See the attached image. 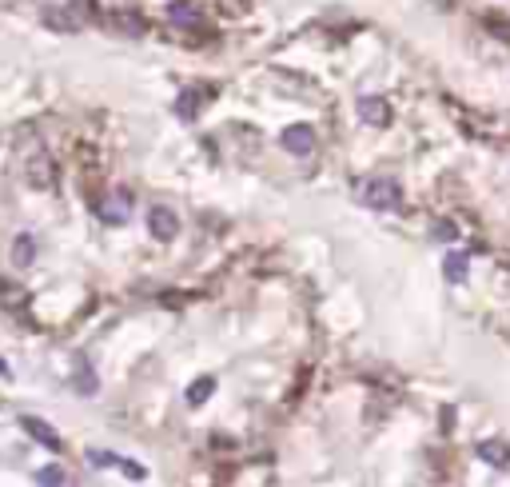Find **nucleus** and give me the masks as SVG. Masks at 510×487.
<instances>
[{"label": "nucleus", "instance_id": "1", "mask_svg": "<svg viewBox=\"0 0 510 487\" xmlns=\"http://www.w3.org/2000/svg\"><path fill=\"white\" fill-rule=\"evenodd\" d=\"M25 180L36 192H52L56 188V164L44 148H40L36 140H32V152H25Z\"/></svg>", "mask_w": 510, "mask_h": 487}, {"label": "nucleus", "instance_id": "2", "mask_svg": "<svg viewBox=\"0 0 510 487\" xmlns=\"http://www.w3.org/2000/svg\"><path fill=\"white\" fill-rule=\"evenodd\" d=\"M359 200L367 204V208H375V212H391V208H398L403 192H398L395 180H367L363 192H359Z\"/></svg>", "mask_w": 510, "mask_h": 487}, {"label": "nucleus", "instance_id": "3", "mask_svg": "<svg viewBox=\"0 0 510 487\" xmlns=\"http://www.w3.org/2000/svg\"><path fill=\"white\" fill-rule=\"evenodd\" d=\"M148 232L160 240V244H172V240L180 236V220H175L172 208H160V204H156L148 212Z\"/></svg>", "mask_w": 510, "mask_h": 487}, {"label": "nucleus", "instance_id": "4", "mask_svg": "<svg viewBox=\"0 0 510 487\" xmlns=\"http://www.w3.org/2000/svg\"><path fill=\"white\" fill-rule=\"evenodd\" d=\"M279 144H283L291 156H311V152H315V132H311V124H291V128H283Z\"/></svg>", "mask_w": 510, "mask_h": 487}, {"label": "nucleus", "instance_id": "5", "mask_svg": "<svg viewBox=\"0 0 510 487\" xmlns=\"http://www.w3.org/2000/svg\"><path fill=\"white\" fill-rule=\"evenodd\" d=\"M20 427H25L28 436L36 439L40 448H48V451H64V439H60V431H56V427H52V424H44L40 415H25V420H20Z\"/></svg>", "mask_w": 510, "mask_h": 487}, {"label": "nucleus", "instance_id": "6", "mask_svg": "<svg viewBox=\"0 0 510 487\" xmlns=\"http://www.w3.org/2000/svg\"><path fill=\"white\" fill-rule=\"evenodd\" d=\"M359 120L371 128H383L391 124V104L383 96H359Z\"/></svg>", "mask_w": 510, "mask_h": 487}, {"label": "nucleus", "instance_id": "7", "mask_svg": "<svg viewBox=\"0 0 510 487\" xmlns=\"http://www.w3.org/2000/svg\"><path fill=\"white\" fill-rule=\"evenodd\" d=\"M0 308L4 312H25L28 308V287L25 284H16V280H0Z\"/></svg>", "mask_w": 510, "mask_h": 487}, {"label": "nucleus", "instance_id": "8", "mask_svg": "<svg viewBox=\"0 0 510 487\" xmlns=\"http://www.w3.org/2000/svg\"><path fill=\"white\" fill-rule=\"evenodd\" d=\"M100 212H104L108 224H124L128 212H132V196H128V192H112L108 200H100Z\"/></svg>", "mask_w": 510, "mask_h": 487}, {"label": "nucleus", "instance_id": "9", "mask_svg": "<svg viewBox=\"0 0 510 487\" xmlns=\"http://www.w3.org/2000/svg\"><path fill=\"white\" fill-rule=\"evenodd\" d=\"M467 268H471V252H467V248L447 252V260H443V275H447V284H462V280H467Z\"/></svg>", "mask_w": 510, "mask_h": 487}, {"label": "nucleus", "instance_id": "10", "mask_svg": "<svg viewBox=\"0 0 510 487\" xmlns=\"http://www.w3.org/2000/svg\"><path fill=\"white\" fill-rule=\"evenodd\" d=\"M478 460L490 463V467H510V448L502 439H483L478 443Z\"/></svg>", "mask_w": 510, "mask_h": 487}, {"label": "nucleus", "instance_id": "11", "mask_svg": "<svg viewBox=\"0 0 510 487\" xmlns=\"http://www.w3.org/2000/svg\"><path fill=\"white\" fill-rule=\"evenodd\" d=\"M32 260H36V240L28 236V232H20V236L13 240V264L16 268H28Z\"/></svg>", "mask_w": 510, "mask_h": 487}, {"label": "nucleus", "instance_id": "12", "mask_svg": "<svg viewBox=\"0 0 510 487\" xmlns=\"http://www.w3.org/2000/svg\"><path fill=\"white\" fill-rule=\"evenodd\" d=\"M212 391H215V375H199L196 384L187 387V403H192V408H199V403L212 400Z\"/></svg>", "mask_w": 510, "mask_h": 487}, {"label": "nucleus", "instance_id": "13", "mask_svg": "<svg viewBox=\"0 0 510 487\" xmlns=\"http://www.w3.org/2000/svg\"><path fill=\"white\" fill-rule=\"evenodd\" d=\"M168 16L180 20V25H192L199 13H196V4H192V0H172V4H168Z\"/></svg>", "mask_w": 510, "mask_h": 487}, {"label": "nucleus", "instance_id": "14", "mask_svg": "<svg viewBox=\"0 0 510 487\" xmlns=\"http://www.w3.org/2000/svg\"><path fill=\"white\" fill-rule=\"evenodd\" d=\"M116 467H120L128 479H136V483H144V479H148V467H144V463H136V460H116Z\"/></svg>", "mask_w": 510, "mask_h": 487}, {"label": "nucleus", "instance_id": "15", "mask_svg": "<svg viewBox=\"0 0 510 487\" xmlns=\"http://www.w3.org/2000/svg\"><path fill=\"white\" fill-rule=\"evenodd\" d=\"M76 391H80V396H92V391H96V379H92V372H88V368H80V372H76Z\"/></svg>", "mask_w": 510, "mask_h": 487}, {"label": "nucleus", "instance_id": "16", "mask_svg": "<svg viewBox=\"0 0 510 487\" xmlns=\"http://www.w3.org/2000/svg\"><path fill=\"white\" fill-rule=\"evenodd\" d=\"M36 479H40V487H60L64 483V472H60V467H44Z\"/></svg>", "mask_w": 510, "mask_h": 487}, {"label": "nucleus", "instance_id": "17", "mask_svg": "<svg viewBox=\"0 0 510 487\" xmlns=\"http://www.w3.org/2000/svg\"><path fill=\"white\" fill-rule=\"evenodd\" d=\"M431 236H435V240H455V236H459V228L443 220V224H435V228H431Z\"/></svg>", "mask_w": 510, "mask_h": 487}, {"label": "nucleus", "instance_id": "18", "mask_svg": "<svg viewBox=\"0 0 510 487\" xmlns=\"http://www.w3.org/2000/svg\"><path fill=\"white\" fill-rule=\"evenodd\" d=\"M196 108H199V100H196V96H184V100H180V116L196 112Z\"/></svg>", "mask_w": 510, "mask_h": 487}, {"label": "nucleus", "instance_id": "19", "mask_svg": "<svg viewBox=\"0 0 510 487\" xmlns=\"http://www.w3.org/2000/svg\"><path fill=\"white\" fill-rule=\"evenodd\" d=\"M490 32H498L502 40H510V25H506V20H490Z\"/></svg>", "mask_w": 510, "mask_h": 487}, {"label": "nucleus", "instance_id": "20", "mask_svg": "<svg viewBox=\"0 0 510 487\" xmlns=\"http://www.w3.org/2000/svg\"><path fill=\"white\" fill-rule=\"evenodd\" d=\"M0 375H8V363H4V360H0Z\"/></svg>", "mask_w": 510, "mask_h": 487}]
</instances>
